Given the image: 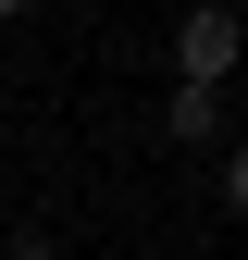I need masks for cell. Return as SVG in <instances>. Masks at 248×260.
<instances>
[{"mask_svg": "<svg viewBox=\"0 0 248 260\" xmlns=\"http://www.w3.org/2000/svg\"><path fill=\"white\" fill-rule=\"evenodd\" d=\"M174 62H186L174 87H224L236 75V13H224V0H199V13L174 25Z\"/></svg>", "mask_w": 248, "mask_h": 260, "instance_id": "6da1fadb", "label": "cell"}, {"mask_svg": "<svg viewBox=\"0 0 248 260\" xmlns=\"http://www.w3.org/2000/svg\"><path fill=\"white\" fill-rule=\"evenodd\" d=\"M162 137L174 149H211V137H224V87H174V100H162Z\"/></svg>", "mask_w": 248, "mask_h": 260, "instance_id": "7a4b0ae2", "label": "cell"}, {"mask_svg": "<svg viewBox=\"0 0 248 260\" xmlns=\"http://www.w3.org/2000/svg\"><path fill=\"white\" fill-rule=\"evenodd\" d=\"M224 211L248 223V149H224Z\"/></svg>", "mask_w": 248, "mask_h": 260, "instance_id": "3957f363", "label": "cell"}, {"mask_svg": "<svg viewBox=\"0 0 248 260\" xmlns=\"http://www.w3.org/2000/svg\"><path fill=\"white\" fill-rule=\"evenodd\" d=\"M13 13H38V0H0V25H13Z\"/></svg>", "mask_w": 248, "mask_h": 260, "instance_id": "277c9868", "label": "cell"}]
</instances>
